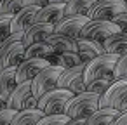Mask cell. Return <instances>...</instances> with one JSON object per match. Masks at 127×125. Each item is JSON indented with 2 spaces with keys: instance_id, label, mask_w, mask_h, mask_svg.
Returning <instances> with one entry per match:
<instances>
[{
  "instance_id": "obj_1",
  "label": "cell",
  "mask_w": 127,
  "mask_h": 125,
  "mask_svg": "<svg viewBox=\"0 0 127 125\" xmlns=\"http://www.w3.org/2000/svg\"><path fill=\"white\" fill-rule=\"evenodd\" d=\"M118 57L120 56H115V54H104V56H99V57L89 61L85 64V70H84L85 87H89L96 80H104V78L113 80V70H115Z\"/></svg>"
},
{
  "instance_id": "obj_2",
  "label": "cell",
  "mask_w": 127,
  "mask_h": 125,
  "mask_svg": "<svg viewBox=\"0 0 127 125\" xmlns=\"http://www.w3.org/2000/svg\"><path fill=\"white\" fill-rule=\"evenodd\" d=\"M25 56V45H23V33H12L9 38H5L0 44V73L5 68L19 66L23 63Z\"/></svg>"
},
{
  "instance_id": "obj_3",
  "label": "cell",
  "mask_w": 127,
  "mask_h": 125,
  "mask_svg": "<svg viewBox=\"0 0 127 125\" xmlns=\"http://www.w3.org/2000/svg\"><path fill=\"white\" fill-rule=\"evenodd\" d=\"M99 97L94 92H82L71 97V101L68 102L64 115L68 118H89L91 115H94L99 109Z\"/></svg>"
},
{
  "instance_id": "obj_4",
  "label": "cell",
  "mask_w": 127,
  "mask_h": 125,
  "mask_svg": "<svg viewBox=\"0 0 127 125\" xmlns=\"http://www.w3.org/2000/svg\"><path fill=\"white\" fill-rule=\"evenodd\" d=\"M99 108H115L117 111H127V78L113 80L108 90L99 97Z\"/></svg>"
},
{
  "instance_id": "obj_5",
  "label": "cell",
  "mask_w": 127,
  "mask_h": 125,
  "mask_svg": "<svg viewBox=\"0 0 127 125\" xmlns=\"http://www.w3.org/2000/svg\"><path fill=\"white\" fill-rule=\"evenodd\" d=\"M71 97L73 94L64 89H54L38 99V109L44 111V115H64Z\"/></svg>"
},
{
  "instance_id": "obj_6",
  "label": "cell",
  "mask_w": 127,
  "mask_h": 125,
  "mask_svg": "<svg viewBox=\"0 0 127 125\" xmlns=\"http://www.w3.org/2000/svg\"><path fill=\"white\" fill-rule=\"evenodd\" d=\"M61 73H63V68L61 66H56V64H51L42 73H38L32 80V94H33V97L40 99L47 92L58 89V80H59Z\"/></svg>"
},
{
  "instance_id": "obj_7",
  "label": "cell",
  "mask_w": 127,
  "mask_h": 125,
  "mask_svg": "<svg viewBox=\"0 0 127 125\" xmlns=\"http://www.w3.org/2000/svg\"><path fill=\"white\" fill-rule=\"evenodd\" d=\"M124 12H127V2L124 0H97L89 11L87 18L94 21H113Z\"/></svg>"
},
{
  "instance_id": "obj_8",
  "label": "cell",
  "mask_w": 127,
  "mask_h": 125,
  "mask_svg": "<svg viewBox=\"0 0 127 125\" xmlns=\"http://www.w3.org/2000/svg\"><path fill=\"white\" fill-rule=\"evenodd\" d=\"M120 33V28L113 23V21H94L89 19V23L84 26L80 38H87V40H94V42H104L110 37Z\"/></svg>"
},
{
  "instance_id": "obj_9",
  "label": "cell",
  "mask_w": 127,
  "mask_h": 125,
  "mask_svg": "<svg viewBox=\"0 0 127 125\" xmlns=\"http://www.w3.org/2000/svg\"><path fill=\"white\" fill-rule=\"evenodd\" d=\"M84 70H85V64H80V66H75L70 70H63V73L58 80V89H64V90L71 92L73 96L85 92L87 87L84 83Z\"/></svg>"
},
{
  "instance_id": "obj_10",
  "label": "cell",
  "mask_w": 127,
  "mask_h": 125,
  "mask_svg": "<svg viewBox=\"0 0 127 125\" xmlns=\"http://www.w3.org/2000/svg\"><path fill=\"white\" fill-rule=\"evenodd\" d=\"M89 23L87 16H64L59 23L54 25V33L70 37V38H80L84 26Z\"/></svg>"
},
{
  "instance_id": "obj_11",
  "label": "cell",
  "mask_w": 127,
  "mask_h": 125,
  "mask_svg": "<svg viewBox=\"0 0 127 125\" xmlns=\"http://www.w3.org/2000/svg\"><path fill=\"white\" fill-rule=\"evenodd\" d=\"M49 66H51L49 59H25L16 70V80L18 83L32 82L38 73H42Z\"/></svg>"
},
{
  "instance_id": "obj_12",
  "label": "cell",
  "mask_w": 127,
  "mask_h": 125,
  "mask_svg": "<svg viewBox=\"0 0 127 125\" xmlns=\"http://www.w3.org/2000/svg\"><path fill=\"white\" fill-rule=\"evenodd\" d=\"M40 7H35V5H25L16 16H12V25H11V30L12 33H18V31H26L32 25L37 23V14H38Z\"/></svg>"
},
{
  "instance_id": "obj_13",
  "label": "cell",
  "mask_w": 127,
  "mask_h": 125,
  "mask_svg": "<svg viewBox=\"0 0 127 125\" xmlns=\"http://www.w3.org/2000/svg\"><path fill=\"white\" fill-rule=\"evenodd\" d=\"M33 97L32 94V82H25V83H18V87L14 89V92L11 94V97L7 99V108L12 111H21L26 109L28 101Z\"/></svg>"
},
{
  "instance_id": "obj_14",
  "label": "cell",
  "mask_w": 127,
  "mask_h": 125,
  "mask_svg": "<svg viewBox=\"0 0 127 125\" xmlns=\"http://www.w3.org/2000/svg\"><path fill=\"white\" fill-rule=\"evenodd\" d=\"M54 33V25H47V23H35L32 25L26 31H23V45L25 49L32 44H38V42H45L49 35Z\"/></svg>"
},
{
  "instance_id": "obj_15",
  "label": "cell",
  "mask_w": 127,
  "mask_h": 125,
  "mask_svg": "<svg viewBox=\"0 0 127 125\" xmlns=\"http://www.w3.org/2000/svg\"><path fill=\"white\" fill-rule=\"evenodd\" d=\"M77 44H78V54L85 64L89 61L106 54L101 42H94V40H87V38H77Z\"/></svg>"
},
{
  "instance_id": "obj_16",
  "label": "cell",
  "mask_w": 127,
  "mask_h": 125,
  "mask_svg": "<svg viewBox=\"0 0 127 125\" xmlns=\"http://www.w3.org/2000/svg\"><path fill=\"white\" fill-rule=\"evenodd\" d=\"M64 5L66 4H47L37 14V23L56 25L64 18Z\"/></svg>"
},
{
  "instance_id": "obj_17",
  "label": "cell",
  "mask_w": 127,
  "mask_h": 125,
  "mask_svg": "<svg viewBox=\"0 0 127 125\" xmlns=\"http://www.w3.org/2000/svg\"><path fill=\"white\" fill-rule=\"evenodd\" d=\"M52 50L56 54H63V52H78V44L75 38H70V37H64V35H59V33H52L47 37L45 40Z\"/></svg>"
},
{
  "instance_id": "obj_18",
  "label": "cell",
  "mask_w": 127,
  "mask_h": 125,
  "mask_svg": "<svg viewBox=\"0 0 127 125\" xmlns=\"http://www.w3.org/2000/svg\"><path fill=\"white\" fill-rule=\"evenodd\" d=\"M16 66L5 68L0 73V97L2 101L7 102V99L11 97V94L14 92V89L18 87V80H16Z\"/></svg>"
},
{
  "instance_id": "obj_19",
  "label": "cell",
  "mask_w": 127,
  "mask_h": 125,
  "mask_svg": "<svg viewBox=\"0 0 127 125\" xmlns=\"http://www.w3.org/2000/svg\"><path fill=\"white\" fill-rule=\"evenodd\" d=\"M103 47H104L106 54H115V56L127 54V33L120 31V33L110 37L108 40L103 42Z\"/></svg>"
},
{
  "instance_id": "obj_20",
  "label": "cell",
  "mask_w": 127,
  "mask_h": 125,
  "mask_svg": "<svg viewBox=\"0 0 127 125\" xmlns=\"http://www.w3.org/2000/svg\"><path fill=\"white\" fill-rule=\"evenodd\" d=\"M120 111H117L115 108H99L94 115L87 118L85 125H113Z\"/></svg>"
},
{
  "instance_id": "obj_21",
  "label": "cell",
  "mask_w": 127,
  "mask_h": 125,
  "mask_svg": "<svg viewBox=\"0 0 127 125\" xmlns=\"http://www.w3.org/2000/svg\"><path fill=\"white\" fill-rule=\"evenodd\" d=\"M56 52L52 50V47L47 42H38V44H32L25 49V59H51Z\"/></svg>"
},
{
  "instance_id": "obj_22",
  "label": "cell",
  "mask_w": 127,
  "mask_h": 125,
  "mask_svg": "<svg viewBox=\"0 0 127 125\" xmlns=\"http://www.w3.org/2000/svg\"><path fill=\"white\" fill-rule=\"evenodd\" d=\"M44 116H45L44 111H40L38 108L21 109V111H16V115H14L11 125H37Z\"/></svg>"
},
{
  "instance_id": "obj_23",
  "label": "cell",
  "mask_w": 127,
  "mask_h": 125,
  "mask_svg": "<svg viewBox=\"0 0 127 125\" xmlns=\"http://www.w3.org/2000/svg\"><path fill=\"white\" fill-rule=\"evenodd\" d=\"M51 64H56V66H61L63 70H70V68H75V66H80V64H85L80 57L78 52H63V54H54L51 59Z\"/></svg>"
},
{
  "instance_id": "obj_24",
  "label": "cell",
  "mask_w": 127,
  "mask_h": 125,
  "mask_svg": "<svg viewBox=\"0 0 127 125\" xmlns=\"http://www.w3.org/2000/svg\"><path fill=\"white\" fill-rule=\"evenodd\" d=\"M97 0H70L64 5V16H87Z\"/></svg>"
},
{
  "instance_id": "obj_25",
  "label": "cell",
  "mask_w": 127,
  "mask_h": 125,
  "mask_svg": "<svg viewBox=\"0 0 127 125\" xmlns=\"http://www.w3.org/2000/svg\"><path fill=\"white\" fill-rule=\"evenodd\" d=\"M25 7V0H2L0 16H16Z\"/></svg>"
},
{
  "instance_id": "obj_26",
  "label": "cell",
  "mask_w": 127,
  "mask_h": 125,
  "mask_svg": "<svg viewBox=\"0 0 127 125\" xmlns=\"http://www.w3.org/2000/svg\"><path fill=\"white\" fill-rule=\"evenodd\" d=\"M120 78H127V54L118 57L113 70V80H120Z\"/></svg>"
},
{
  "instance_id": "obj_27",
  "label": "cell",
  "mask_w": 127,
  "mask_h": 125,
  "mask_svg": "<svg viewBox=\"0 0 127 125\" xmlns=\"http://www.w3.org/2000/svg\"><path fill=\"white\" fill-rule=\"evenodd\" d=\"M11 25H12V16H0V42H4L12 35Z\"/></svg>"
},
{
  "instance_id": "obj_28",
  "label": "cell",
  "mask_w": 127,
  "mask_h": 125,
  "mask_svg": "<svg viewBox=\"0 0 127 125\" xmlns=\"http://www.w3.org/2000/svg\"><path fill=\"white\" fill-rule=\"evenodd\" d=\"M113 83V80H110V78H104V80H96V82H92L89 87H87V90L89 92H94V94H97V96H103L106 90H108V87Z\"/></svg>"
},
{
  "instance_id": "obj_29",
  "label": "cell",
  "mask_w": 127,
  "mask_h": 125,
  "mask_svg": "<svg viewBox=\"0 0 127 125\" xmlns=\"http://www.w3.org/2000/svg\"><path fill=\"white\" fill-rule=\"evenodd\" d=\"M68 120L66 115H45L37 125H66Z\"/></svg>"
},
{
  "instance_id": "obj_30",
  "label": "cell",
  "mask_w": 127,
  "mask_h": 125,
  "mask_svg": "<svg viewBox=\"0 0 127 125\" xmlns=\"http://www.w3.org/2000/svg\"><path fill=\"white\" fill-rule=\"evenodd\" d=\"M14 115H16V111H12L9 108L7 109H2V111H0V125H11Z\"/></svg>"
},
{
  "instance_id": "obj_31",
  "label": "cell",
  "mask_w": 127,
  "mask_h": 125,
  "mask_svg": "<svg viewBox=\"0 0 127 125\" xmlns=\"http://www.w3.org/2000/svg\"><path fill=\"white\" fill-rule=\"evenodd\" d=\"M113 23L120 28V31H124V33H127V12H124V14H118L115 19H113Z\"/></svg>"
},
{
  "instance_id": "obj_32",
  "label": "cell",
  "mask_w": 127,
  "mask_h": 125,
  "mask_svg": "<svg viewBox=\"0 0 127 125\" xmlns=\"http://www.w3.org/2000/svg\"><path fill=\"white\" fill-rule=\"evenodd\" d=\"M49 4V0H25V5H35V7H45Z\"/></svg>"
},
{
  "instance_id": "obj_33",
  "label": "cell",
  "mask_w": 127,
  "mask_h": 125,
  "mask_svg": "<svg viewBox=\"0 0 127 125\" xmlns=\"http://www.w3.org/2000/svg\"><path fill=\"white\" fill-rule=\"evenodd\" d=\"M113 125H127V111H122V113L117 116V120H115Z\"/></svg>"
},
{
  "instance_id": "obj_34",
  "label": "cell",
  "mask_w": 127,
  "mask_h": 125,
  "mask_svg": "<svg viewBox=\"0 0 127 125\" xmlns=\"http://www.w3.org/2000/svg\"><path fill=\"white\" fill-rule=\"evenodd\" d=\"M87 123V118H70L66 122V125H85Z\"/></svg>"
},
{
  "instance_id": "obj_35",
  "label": "cell",
  "mask_w": 127,
  "mask_h": 125,
  "mask_svg": "<svg viewBox=\"0 0 127 125\" xmlns=\"http://www.w3.org/2000/svg\"><path fill=\"white\" fill-rule=\"evenodd\" d=\"M70 0H49V4H68Z\"/></svg>"
},
{
  "instance_id": "obj_36",
  "label": "cell",
  "mask_w": 127,
  "mask_h": 125,
  "mask_svg": "<svg viewBox=\"0 0 127 125\" xmlns=\"http://www.w3.org/2000/svg\"><path fill=\"white\" fill-rule=\"evenodd\" d=\"M2 109H7V102L2 101V97H0V111H2Z\"/></svg>"
},
{
  "instance_id": "obj_37",
  "label": "cell",
  "mask_w": 127,
  "mask_h": 125,
  "mask_svg": "<svg viewBox=\"0 0 127 125\" xmlns=\"http://www.w3.org/2000/svg\"><path fill=\"white\" fill-rule=\"evenodd\" d=\"M0 4H2V0H0Z\"/></svg>"
},
{
  "instance_id": "obj_38",
  "label": "cell",
  "mask_w": 127,
  "mask_h": 125,
  "mask_svg": "<svg viewBox=\"0 0 127 125\" xmlns=\"http://www.w3.org/2000/svg\"><path fill=\"white\" fill-rule=\"evenodd\" d=\"M124 2H125V0H124Z\"/></svg>"
},
{
  "instance_id": "obj_39",
  "label": "cell",
  "mask_w": 127,
  "mask_h": 125,
  "mask_svg": "<svg viewBox=\"0 0 127 125\" xmlns=\"http://www.w3.org/2000/svg\"><path fill=\"white\" fill-rule=\"evenodd\" d=\"M0 44H2V42H0Z\"/></svg>"
},
{
  "instance_id": "obj_40",
  "label": "cell",
  "mask_w": 127,
  "mask_h": 125,
  "mask_svg": "<svg viewBox=\"0 0 127 125\" xmlns=\"http://www.w3.org/2000/svg\"><path fill=\"white\" fill-rule=\"evenodd\" d=\"M125 2H127V0H125Z\"/></svg>"
}]
</instances>
